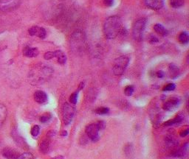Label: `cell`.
<instances>
[{"instance_id": "cell-30", "label": "cell", "mask_w": 189, "mask_h": 159, "mask_svg": "<svg viewBox=\"0 0 189 159\" xmlns=\"http://www.w3.org/2000/svg\"><path fill=\"white\" fill-rule=\"evenodd\" d=\"M17 159H34V157L31 152H25V153L20 155Z\"/></svg>"}, {"instance_id": "cell-13", "label": "cell", "mask_w": 189, "mask_h": 159, "mask_svg": "<svg viewBox=\"0 0 189 159\" xmlns=\"http://www.w3.org/2000/svg\"><path fill=\"white\" fill-rule=\"evenodd\" d=\"M168 70H169L170 77L172 78H176L180 75V69L174 63H171L168 67Z\"/></svg>"}, {"instance_id": "cell-12", "label": "cell", "mask_w": 189, "mask_h": 159, "mask_svg": "<svg viewBox=\"0 0 189 159\" xmlns=\"http://www.w3.org/2000/svg\"><path fill=\"white\" fill-rule=\"evenodd\" d=\"M24 55L28 57H35L39 55V51L37 48H33V47H26L23 50Z\"/></svg>"}, {"instance_id": "cell-15", "label": "cell", "mask_w": 189, "mask_h": 159, "mask_svg": "<svg viewBox=\"0 0 189 159\" xmlns=\"http://www.w3.org/2000/svg\"><path fill=\"white\" fill-rule=\"evenodd\" d=\"M154 30L158 34L161 35V36H166L168 35V30L160 24H156L154 26Z\"/></svg>"}, {"instance_id": "cell-27", "label": "cell", "mask_w": 189, "mask_h": 159, "mask_svg": "<svg viewBox=\"0 0 189 159\" xmlns=\"http://www.w3.org/2000/svg\"><path fill=\"white\" fill-rule=\"evenodd\" d=\"M51 118L52 114H50V113H46L45 114L42 115V116L40 117V122L41 123H46L48 121H50Z\"/></svg>"}, {"instance_id": "cell-14", "label": "cell", "mask_w": 189, "mask_h": 159, "mask_svg": "<svg viewBox=\"0 0 189 159\" xmlns=\"http://www.w3.org/2000/svg\"><path fill=\"white\" fill-rule=\"evenodd\" d=\"M55 57L58 60V63L60 64L63 65L67 61V57L63 52L61 50H56L55 51Z\"/></svg>"}, {"instance_id": "cell-6", "label": "cell", "mask_w": 189, "mask_h": 159, "mask_svg": "<svg viewBox=\"0 0 189 159\" xmlns=\"http://www.w3.org/2000/svg\"><path fill=\"white\" fill-rule=\"evenodd\" d=\"M21 4V0H0V11H12L17 9Z\"/></svg>"}, {"instance_id": "cell-22", "label": "cell", "mask_w": 189, "mask_h": 159, "mask_svg": "<svg viewBox=\"0 0 189 159\" xmlns=\"http://www.w3.org/2000/svg\"><path fill=\"white\" fill-rule=\"evenodd\" d=\"M178 40L182 44H187L189 41L188 34L186 32H182V33H181L179 35Z\"/></svg>"}, {"instance_id": "cell-26", "label": "cell", "mask_w": 189, "mask_h": 159, "mask_svg": "<svg viewBox=\"0 0 189 159\" xmlns=\"http://www.w3.org/2000/svg\"><path fill=\"white\" fill-rule=\"evenodd\" d=\"M134 88L133 85H127V86H126V88L124 89V94L128 97L132 96L134 92Z\"/></svg>"}, {"instance_id": "cell-38", "label": "cell", "mask_w": 189, "mask_h": 159, "mask_svg": "<svg viewBox=\"0 0 189 159\" xmlns=\"http://www.w3.org/2000/svg\"><path fill=\"white\" fill-rule=\"evenodd\" d=\"M157 76H158V77H159V78H162L165 76V73L163 71H158V72H157Z\"/></svg>"}, {"instance_id": "cell-33", "label": "cell", "mask_w": 189, "mask_h": 159, "mask_svg": "<svg viewBox=\"0 0 189 159\" xmlns=\"http://www.w3.org/2000/svg\"><path fill=\"white\" fill-rule=\"evenodd\" d=\"M55 57V51L54 52H47L44 55V58L45 60H50Z\"/></svg>"}, {"instance_id": "cell-7", "label": "cell", "mask_w": 189, "mask_h": 159, "mask_svg": "<svg viewBox=\"0 0 189 159\" xmlns=\"http://www.w3.org/2000/svg\"><path fill=\"white\" fill-rule=\"evenodd\" d=\"M180 99L177 97H171L163 103L162 108L167 111H174V109L177 108L178 105H180Z\"/></svg>"}, {"instance_id": "cell-10", "label": "cell", "mask_w": 189, "mask_h": 159, "mask_svg": "<svg viewBox=\"0 0 189 159\" xmlns=\"http://www.w3.org/2000/svg\"><path fill=\"white\" fill-rule=\"evenodd\" d=\"M188 144L186 143V144L183 145V147L179 149H175L171 152V156L174 157V158H182L186 156L187 151H188Z\"/></svg>"}, {"instance_id": "cell-2", "label": "cell", "mask_w": 189, "mask_h": 159, "mask_svg": "<svg viewBox=\"0 0 189 159\" xmlns=\"http://www.w3.org/2000/svg\"><path fill=\"white\" fill-rule=\"evenodd\" d=\"M146 23H147V19L145 18L138 19L134 23L132 27V35L135 41H140L143 39Z\"/></svg>"}, {"instance_id": "cell-23", "label": "cell", "mask_w": 189, "mask_h": 159, "mask_svg": "<svg viewBox=\"0 0 189 159\" xmlns=\"http://www.w3.org/2000/svg\"><path fill=\"white\" fill-rule=\"evenodd\" d=\"M185 4V0H170V5L174 8L182 7Z\"/></svg>"}, {"instance_id": "cell-35", "label": "cell", "mask_w": 189, "mask_h": 159, "mask_svg": "<svg viewBox=\"0 0 189 159\" xmlns=\"http://www.w3.org/2000/svg\"><path fill=\"white\" fill-rule=\"evenodd\" d=\"M148 41H149L150 43H155L159 42V40L155 35H151L149 36V39H148Z\"/></svg>"}, {"instance_id": "cell-28", "label": "cell", "mask_w": 189, "mask_h": 159, "mask_svg": "<svg viewBox=\"0 0 189 159\" xmlns=\"http://www.w3.org/2000/svg\"><path fill=\"white\" fill-rule=\"evenodd\" d=\"M40 132V128L39 125H34L31 129V135L33 137H36Z\"/></svg>"}, {"instance_id": "cell-36", "label": "cell", "mask_w": 189, "mask_h": 159, "mask_svg": "<svg viewBox=\"0 0 189 159\" xmlns=\"http://www.w3.org/2000/svg\"><path fill=\"white\" fill-rule=\"evenodd\" d=\"M104 2L107 7H112L114 5V0H104Z\"/></svg>"}, {"instance_id": "cell-20", "label": "cell", "mask_w": 189, "mask_h": 159, "mask_svg": "<svg viewBox=\"0 0 189 159\" xmlns=\"http://www.w3.org/2000/svg\"><path fill=\"white\" fill-rule=\"evenodd\" d=\"M13 137L14 139V140L16 141L17 143V144H19L20 147H22V148H25V145H26V143L25 142V140L22 138L21 136H19V134L16 132L15 130H13Z\"/></svg>"}, {"instance_id": "cell-39", "label": "cell", "mask_w": 189, "mask_h": 159, "mask_svg": "<svg viewBox=\"0 0 189 159\" xmlns=\"http://www.w3.org/2000/svg\"><path fill=\"white\" fill-rule=\"evenodd\" d=\"M84 83H83V82H81V83H80L79 86H78V91H80V90H81V89L84 88Z\"/></svg>"}, {"instance_id": "cell-24", "label": "cell", "mask_w": 189, "mask_h": 159, "mask_svg": "<svg viewBox=\"0 0 189 159\" xmlns=\"http://www.w3.org/2000/svg\"><path fill=\"white\" fill-rule=\"evenodd\" d=\"M94 112L98 115H105L107 114L109 112V109L108 108H106V107H100V108H98L94 111Z\"/></svg>"}, {"instance_id": "cell-5", "label": "cell", "mask_w": 189, "mask_h": 159, "mask_svg": "<svg viewBox=\"0 0 189 159\" xmlns=\"http://www.w3.org/2000/svg\"><path fill=\"white\" fill-rule=\"evenodd\" d=\"M99 131L96 123H92V124L88 125L85 128V133L86 136L90 138L92 142H96L99 140Z\"/></svg>"}, {"instance_id": "cell-8", "label": "cell", "mask_w": 189, "mask_h": 159, "mask_svg": "<svg viewBox=\"0 0 189 159\" xmlns=\"http://www.w3.org/2000/svg\"><path fill=\"white\" fill-rule=\"evenodd\" d=\"M144 2L148 8L158 11L163 7L164 0H144Z\"/></svg>"}, {"instance_id": "cell-3", "label": "cell", "mask_w": 189, "mask_h": 159, "mask_svg": "<svg viewBox=\"0 0 189 159\" xmlns=\"http://www.w3.org/2000/svg\"><path fill=\"white\" fill-rule=\"evenodd\" d=\"M129 63V58L126 56H120L114 61L112 71L114 75L120 76L124 74V71Z\"/></svg>"}, {"instance_id": "cell-37", "label": "cell", "mask_w": 189, "mask_h": 159, "mask_svg": "<svg viewBox=\"0 0 189 159\" xmlns=\"http://www.w3.org/2000/svg\"><path fill=\"white\" fill-rule=\"evenodd\" d=\"M189 134V129H186V130H182L180 133V136L181 137H186Z\"/></svg>"}, {"instance_id": "cell-31", "label": "cell", "mask_w": 189, "mask_h": 159, "mask_svg": "<svg viewBox=\"0 0 189 159\" xmlns=\"http://www.w3.org/2000/svg\"><path fill=\"white\" fill-rule=\"evenodd\" d=\"M39 27L37 26H33V27H31L28 30V33L31 35H37L38 33H39Z\"/></svg>"}, {"instance_id": "cell-32", "label": "cell", "mask_w": 189, "mask_h": 159, "mask_svg": "<svg viewBox=\"0 0 189 159\" xmlns=\"http://www.w3.org/2000/svg\"><path fill=\"white\" fill-rule=\"evenodd\" d=\"M46 35H47V32H46L45 29L43 28V27H39V33H38L37 36L39 37L40 39H45Z\"/></svg>"}, {"instance_id": "cell-25", "label": "cell", "mask_w": 189, "mask_h": 159, "mask_svg": "<svg viewBox=\"0 0 189 159\" xmlns=\"http://www.w3.org/2000/svg\"><path fill=\"white\" fill-rule=\"evenodd\" d=\"M78 91H75L74 93H72V94L70 95V102H71V104L72 105H75L76 103H77L78 101Z\"/></svg>"}, {"instance_id": "cell-21", "label": "cell", "mask_w": 189, "mask_h": 159, "mask_svg": "<svg viewBox=\"0 0 189 159\" xmlns=\"http://www.w3.org/2000/svg\"><path fill=\"white\" fill-rule=\"evenodd\" d=\"M124 152H125V155L128 158H131L134 154V148H133V145L131 143H128L124 147Z\"/></svg>"}, {"instance_id": "cell-16", "label": "cell", "mask_w": 189, "mask_h": 159, "mask_svg": "<svg viewBox=\"0 0 189 159\" xmlns=\"http://www.w3.org/2000/svg\"><path fill=\"white\" fill-rule=\"evenodd\" d=\"M165 143L169 148H175L178 145V142L172 136H166L165 138Z\"/></svg>"}, {"instance_id": "cell-40", "label": "cell", "mask_w": 189, "mask_h": 159, "mask_svg": "<svg viewBox=\"0 0 189 159\" xmlns=\"http://www.w3.org/2000/svg\"><path fill=\"white\" fill-rule=\"evenodd\" d=\"M51 159H64V158L62 156H57L53 157V158H52Z\"/></svg>"}, {"instance_id": "cell-18", "label": "cell", "mask_w": 189, "mask_h": 159, "mask_svg": "<svg viewBox=\"0 0 189 159\" xmlns=\"http://www.w3.org/2000/svg\"><path fill=\"white\" fill-rule=\"evenodd\" d=\"M49 148H50V141L48 139H45L44 141H42V142L40 144L39 146V150L41 153L46 154L49 151Z\"/></svg>"}, {"instance_id": "cell-29", "label": "cell", "mask_w": 189, "mask_h": 159, "mask_svg": "<svg viewBox=\"0 0 189 159\" xmlns=\"http://www.w3.org/2000/svg\"><path fill=\"white\" fill-rule=\"evenodd\" d=\"M176 88V85L174 83H168L166 85H165L162 89V91H174Z\"/></svg>"}, {"instance_id": "cell-17", "label": "cell", "mask_w": 189, "mask_h": 159, "mask_svg": "<svg viewBox=\"0 0 189 159\" xmlns=\"http://www.w3.org/2000/svg\"><path fill=\"white\" fill-rule=\"evenodd\" d=\"M7 117V108L5 105L0 104V128L2 126Z\"/></svg>"}, {"instance_id": "cell-34", "label": "cell", "mask_w": 189, "mask_h": 159, "mask_svg": "<svg viewBox=\"0 0 189 159\" xmlns=\"http://www.w3.org/2000/svg\"><path fill=\"white\" fill-rule=\"evenodd\" d=\"M96 125H97L98 128L100 130V131L104 130L106 127V123L105 122H104V121H98V122H96Z\"/></svg>"}, {"instance_id": "cell-41", "label": "cell", "mask_w": 189, "mask_h": 159, "mask_svg": "<svg viewBox=\"0 0 189 159\" xmlns=\"http://www.w3.org/2000/svg\"><path fill=\"white\" fill-rule=\"evenodd\" d=\"M67 130H63L61 132V136H67Z\"/></svg>"}, {"instance_id": "cell-11", "label": "cell", "mask_w": 189, "mask_h": 159, "mask_svg": "<svg viewBox=\"0 0 189 159\" xmlns=\"http://www.w3.org/2000/svg\"><path fill=\"white\" fill-rule=\"evenodd\" d=\"M34 99L39 104H45L47 102V95L43 91H36L34 93Z\"/></svg>"}, {"instance_id": "cell-4", "label": "cell", "mask_w": 189, "mask_h": 159, "mask_svg": "<svg viewBox=\"0 0 189 159\" xmlns=\"http://www.w3.org/2000/svg\"><path fill=\"white\" fill-rule=\"evenodd\" d=\"M75 114V108L69 103H64L62 108V117L65 125H68L72 122Z\"/></svg>"}, {"instance_id": "cell-19", "label": "cell", "mask_w": 189, "mask_h": 159, "mask_svg": "<svg viewBox=\"0 0 189 159\" xmlns=\"http://www.w3.org/2000/svg\"><path fill=\"white\" fill-rule=\"evenodd\" d=\"M182 119H183V117L180 116V115H177V116H176L174 119L166 121V122L164 123V125L165 126H171V125H173L179 124V123L182 122Z\"/></svg>"}, {"instance_id": "cell-1", "label": "cell", "mask_w": 189, "mask_h": 159, "mask_svg": "<svg viewBox=\"0 0 189 159\" xmlns=\"http://www.w3.org/2000/svg\"><path fill=\"white\" fill-rule=\"evenodd\" d=\"M122 29V20L118 16H109L106 19L104 22V35L108 39H115L120 34Z\"/></svg>"}, {"instance_id": "cell-9", "label": "cell", "mask_w": 189, "mask_h": 159, "mask_svg": "<svg viewBox=\"0 0 189 159\" xmlns=\"http://www.w3.org/2000/svg\"><path fill=\"white\" fill-rule=\"evenodd\" d=\"M2 156L7 159H17L19 152L12 148H5L2 150Z\"/></svg>"}]
</instances>
